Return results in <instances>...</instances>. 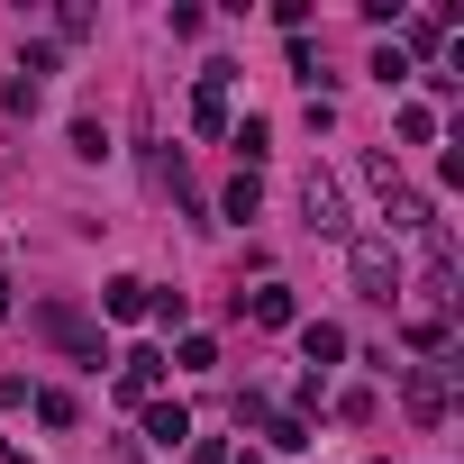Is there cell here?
Segmentation results:
<instances>
[{
	"label": "cell",
	"instance_id": "6da1fadb",
	"mask_svg": "<svg viewBox=\"0 0 464 464\" xmlns=\"http://www.w3.org/2000/svg\"><path fill=\"white\" fill-rule=\"evenodd\" d=\"M355 283H364V301H392L401 292V265H392L382 237H355Z\"/></svg>",
	"mask_w": 464,
	"mask_h": 464
},
{
	"label": "cell",
	"instance_id": "7a4b0ae2",
	"mask_svg": "<svg viewBox=\"0 0 464 464\" xmlns=\"http://www.w3.org/2000/svg\"><path fill=\"white\" fill-rule=\"evenodd\" d=\"M301 209H310V227H328V237L346 227V209H337V182H328V173H310V182H301Z\"/></svg>",
	"mask_w": 464,
	"mask_h": 464
},
{
	"label": "cell",
	"instance_id": "3957f363",
	"mask_svg": "<svg viewBox=\"0 0 464 464\" xmlns=\"http://www.w3.org/2000/svg\"><path fill=\"white\" fill-rule=\"evenodd\" d=\"M101 301H110V319H137V310H146V283H137V274H119Z\"/></svg>",
	"mask_w": 464,
	"mask_h": 464
},
{
	"label": "cell",
	"instance_id": "277c9868",
	"mask_svg": "<svg viewBox=\"0 0 464 464\" xmlns=\"http://www.w3.org/2000/svg\"><path fill=\"white\" fill-rule=\"evenodd\" d=\"M73 155L101 164V155H110V128H101V119H73Z\"/></svg>",
	"mask_w": 464,
	"mask_h": 464
},
{
	"label": "cell",
	"instance_id": "5b68a950",
	"mask_svg": "<svg viewBox=\"0 0 464 464\" xmlns=\"http://www.w3.org/2000/svg\"><path fill=\"white\" fill-rule=\"evenodd\" d=\"M301 346H310V364H337V355H346V337H337L328 319H319V328H301Z\"/></svg>",
	"mask_w": 464,
	"mask_h": 464
},
{
	"label": "cell",
	"instance_id": "8992f818",
	"mask_svg": "<svg viewBox=\"0 0 464 464\" xmlns=\"http://www.w3.org/2000/svg\"><path fill=\"white\" fill-rule=\"evenodd\" d=\"M146 437H155V446H182L191 419H182V410H146Z\"/></svg>",
	"mask_w": 464,
	"mask_h": 464
},
{
	"label": "cell",
	"instance_id": "52a82bcc",
	"mask_svg": "<svg viewBox=\"0 0 464 464\" xmlns=\"http://www.w3.org/2000/svg\"><path fill=\"white\" fill-rule=\"evenodd\" d=\"M0 319H10V283H0Z\"/></svg>",
	"mask_w": 464,
	"mask_h": 464
}]
</instances>
